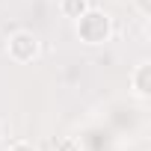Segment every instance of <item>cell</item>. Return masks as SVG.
Listing matches in <instances>:
<instances>
[{"instance_id":"obj_3","label":"cell","mask_w":151,"mask_h":151,"mask_svg":"<svg viewBox=\"0 0 151 151\" xmlns=\"http://www.w3.org/2000/svg\"><path fill=\"white\" fill-rule=\"evenodd\" d=\"M130 92L139 98V101H148L151 98V62H139L133 71H130Z\"/></svg>"},{"instance_id":"obj_5","label":"cell","mask_w":151,"mask_h":151,"mask_svg":"<svg viewBox=\"0 0 151 151\" xmlns=\"http://www.w3.org/2000/svg\"><path fill=\"white\" fill-rule=\"evenodd\" d=\"M56 151H80V142H77V139H71V136H65V139L56 142Z\"/></svg>"},{"instance_id":"obj_1","label":"cell","mask_w":151,"mask_h":151,"mask_svg":"<svg viewBox=\"0 0 151 151\" xmlns=\"http://www.w3.org/2000/svg\"><path fill=\"white\" fill-rule=\"evenodd\" d=\"M110 36H113V18L104 12V9H95V6H89L80 18H77V39L83 42V45H104V42H110Z\"/></svg>"},{"instance_id":"obj_6","label":"cell","mask_w":151,"mask_h":151,"mask_svg":"<svg viewBox=\"0 0 151 151\" xmlns=\"http://www.w3.org/2000/svg\"><path fill=\"white\" fill-rule=\"evenodd\" d=\"M6 151H39V148H36L33 142H27V139H18V142H12Z\"/></svg>"},{"instance_id":"obj_2","label":"cell","mask_w":151,"mask_h":151,"mask_svg":"<svg viewBox=\"0 0 151 151\" xmlns=\"http://www.w3.org/2000/svg\"><path fill=\"white\" fill-rule=\"evenodd\" d=\"M6 53H9V59L18 62V65H27V62L39 59V53H42L39 36H36L33 30H15V33H9V39H6Z\"/></svg>"},{"instance_id":"obj_7","label":"cell","mask_w":151,"mask_h":151,"mask_svg":"<svg viewBox=\"0 0 151 151\" xmlns=\"http://www.w3.org/2000/svg\"><path fill=\"white\" fill-rule=\"evenodd\" d=\"M133 6H136V12H139L142 18L151 15V0H133Z\"/></svg>"},{"instance_id":"obj_4","label":"cell","mask_w":151,"mask_h":151,"mask_svg":"<svg viewBox=\"0 0 151 151\" xmlns=\"http://www.w3.org/2000/svg\"><path fill=\"white\" fill-rule=\"evenodd\" d=\"M89 6H92L89 0H59V12H62L65 18H71V21H77Z\"/></svg>"},{"instance_id":"obj_8","label":"cell","mask_w":151,"mask_h":151,"mask_svg":"<svg viewBox=\"0 0 151 151\" xmlns=\"http://www.w3.org/2000/svg\"><path fill=\"white\" fill-rule=\"evenodd\" d=\"M0 136H3V127H0Z\"/></svg>"}]
</instances>
